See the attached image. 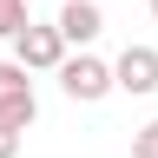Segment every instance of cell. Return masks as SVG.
Masks as SVG:
<instances>
[{"label": "cell", "mask_w": 158, "mask_h": 158, "mask_svg": "<svg viewBox=\"0 0 158 158\" xmlns=\"http://www.w3.org/2000/svg\"><path fill=\"white\" fill-rule=\"evenodd\" d=\"M33 112H40V99H33L27 66H20V59H0V125L27 132V125H33Z\"/></svg>", "instance_id": "1"}, {"label": "cell", "mask_w": 158, "mask_h": 158, "mask_svg": "<svg viewBox=\"0 0 158 158\" xmlns=\"http://www.w3.org/2000/svg\"><path fill=\"white\" fill-rule=\"evenodd\" d=\"M59 86H66V99L92 106V99H106V92H112V66H106V59H92V53L59 59Z\"/></svg>", "instance_id": "2"}, {"label": "cell", "mask_w": 158, "mask_h": 158, "mask_svg": "<svg viewBox=\"0 0 158 158\" xmlns=\"http://www.w3.org/2000/svg\"><path fill=\"white\" fill-rule=\"evenodd\" d=\"M13 59H20L27 73H59V59H66L59 27H33V20H27V33L13 40Z\"/></svg>", "instance_id": "3"}, {"label": "cell", "mask_w": 158, "mask_h": 158, "mask_svg": "<svg viewBox=\"0 0 158 158\" xmlns=\"http://www.w3.org/2000/svg\"><path fill=\"white\" fill-rule=\"evenodd\" d=\"M112 86L132 92V99L158 92V46H125V53L112 59Z\"/></svg>", "instance_id": "4"}, {"label": "cell", "mask_w": 158, "mask_h": 158, "mask_svg": "<svg viewBox=\"0 0 158 158\" xmlns=\"http://www.w3.org/2000/svg\"><path fill=\"white\" fill-rule=\"evenodd\" d=\"M59 40H66V46H92L99 33H106V7H99V0H59Z\"/></svg>", "instance_id": "5"}, {"label": "cell", "mask_w": 158, "mask_h": 158, "mask_svg": "<svg viewBox=\"0 0 158 158\" xmlns=\"http://www.w3.org/2000/svg\"><path fill=\"white\" fill-rule=\"evenodd\" d=\"M0 33H7V40L27 33V0H0Z\"/></svg>", "instance_id": "6"}, {"label": "cell", "mask_w": 158, "mask_h": 158, "mask_svg": "<svg viewBox=\"0 0 158 158\" xmlns=\"http://www.w3.org/2000/svg\"><path fill=\"white\" fill-rule=\"evenodd\" d=\"M132 158H158V118L132 132Z\"/></svg>", "instance_id": "7"}, {"label": "cell", "mask_w": 158, "mask_h": 158, "mask_svg": "<svg viewBox=\"0 0 158 158\" xmlns=\"http://www.w3.org/2000/svg\"><path fill=\"white\" fill-rule=\"evenodd\" d=\"M20 138H27V132H13V125H0V158H20Z\"/></svg>", "instance_id": "8"}, {"label": "cell", "mask_w": 158, "mask_h": 158, "mask_svg": "<svg viewBox=\"0 0 158 158\" xmlns=\"http://www.w3.org/2000/svg\"><path fill=\"white\" fill-rule=\"evenodd\" d=\"M152 20H158V0H152Z\"/></svg>", "instance_id": "9"}]
</instances>
